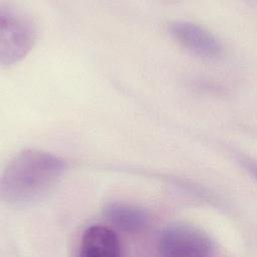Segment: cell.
I'll return each instance as SVG.
<instances>
[{"mask_svg": "<svg viewBox=\"0 0 257 257\" xmlns=\"http://www.w3.org/2000/svg\"><path fill=\"white\" fill-rule=\"evenodd\" d=\"M169 32L179 44L196 55L216 58L222 54L223 47L219 39L196 23L177 20L169 25Z\"/></svg>", "mask_w": 257, "mask_h": 257, "instance_id": "obj_4", "label": "cell"}, {"mask_svg": "<svg viewBox=\"0 0 257 257\" xmlns=\"http://www.w3.org/2000/svg\"><path fill=\"white\" fill-rule=\"evenodd\" d=\"M120 254V242L116 233L101 225L87 228L81 238L80 255L84 257H116Z\"/></svg>", "mask_w": 257, "mask_h": 257, "instance_id": "obj_5", "label": "cell"}, {"mask_svg": "<svg viewBox=\"0 0 257 257\" xmlns=\"http://www.w3.org/2000/svg\"><path fill=\"white\" fill-rule=\"evenodd\" d=\"M103 213L114 227L127 233L142 232L150 223L149 214L144 209L124 202L108 203Z\"/></svg>", "mask_w": 257, "mask_h": 257, "instance_id": "obj_6", "label": "cell"}, {"mask_svg": "<svg viewBox=\"0 0 257 257\" xmlns=\"http://www.w3.org/2000/svg\"><path fill=\"white\" fill-rule=\"evenodd\" d=\"M0 62L3 67L20 61L35 39V27L28 16L13 7L0 8Z\"/></svg>", "mask_w": 257, "mask_h": 257, "instance_id": "obj_2", "label": "cell"}, {"mask_svg": "<svg viewBox=\"0 0 257 257\" xmlns=\"http://www.w3.org/2000/svg\"><path fill=\"white\" fill-rule=\"evenodd\" d=\"M158 248L162 255L172 257H207L215 254L216 245L201 228L188 223H171L159 234Z\"/></svg>", "mask_w": 257, "mask_h": 257, "instance_id": "obj_3", "label": "cell"}, {"mask_svg": "<svg viewBox=\"0 0 257 257\" xmlns=\"http://www.w3.org/2000/svg\"><path fill=\"white\" fill-rule=\"evenodd\" d=\"M66 171L59 157L35 149L14 156L1 177V198L9 206L23 208L43 201L54 191Z\"/></svg>", "mask_w": 257, "mask_h": 257, "instance_id": "obj_1", "label": "cell"}]
</instances>
